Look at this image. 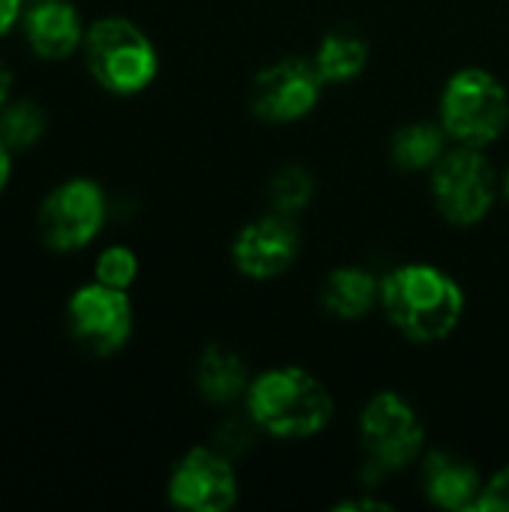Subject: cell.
<instances>
[{"label":"cell","instance_id":"obj_1","mask_svg":"<svg viewBox=\"0 0 509 512\" xmlns=\"http://www.w3.org/2000/svg\"><path fill=\"white\" fill-rule=\"evenodd\" d=\"M381 306L390 324L411 342H441L459 327L465 294L444 270L405 264L381 282Z\"/></svg>","mask_w":509,"mask_h":512},{"label":"cell","instance_id":"obj_2","mask_svg":"<svg viewBox=\"0 0 509 512\" xmlns=\"http://www.w3.org/2000/svg\"><path fill=\"white\" fill-rule=\"evenodd\" d=\"M246 414L273 438H309L333 420V399L315 375L285 366L249 384Z\"/></svg>","mask_w":509,"mask_h":512},{"label":"cell","instance_id":"obj_3","mask_svg":"<svg viewBox=\"0 0 509 512\" xmlns=\"http://www.w3.org/2000/svg\"><path fill=\"white\" fill-rule=\"evenodd\" d=\"M81 57L90 78L114 96H135L147 90L159 72L156 45L126 18L93 21L84 33Z\"/></svg>","mask_w":509,"mask_h":512},{"label":"cell","instance_id":"obj_4","mask_svg":"<svg viewBox=\"0 0 509 512\" xmlns=\"http://www.w3.org/2000/svg\"><path fill=\"white\" fill-rule=\"evenodd\" d=\"M509 96L504 84L486 69H459L441 96V126L465 147H486L504 135Z\"/></svg>","mask_w":509,"mask_h":512},{"label":"cell","instance_id":"obj_5","mask_svg":"<svg viewBox=\"0 0 509 512\" xmlns=\"http://www.w3.org/2000/svg\"><path fill=\"white\" fill-rule=\"evenodd\" d=\"M108 216L105 192L90 177H72L57 183L36 213V228L42 243L57 255H72L87 249Z\"/></svg>","mask_w":509,"mask_h":512},{"label":"cell","instance_id":"obj_6","mask_svg":"<svg viewBox=\"0 0 509 512\" xmlns=\"http://www.w3.org/2000/svg\"><path fill=\"white\" fill-rule=\"evenodd\" d=\"M432 195L447 222L462 228L477 225L492 210L498 195L495 168L480 153V147L459 144L456 150H447L432 168Z\"/></svg>","mask_w":509,"mask_h":512},{"label":"cell","instance_id":"obj_7","mask_svg":"<svg viewBox=\"0 0 509 512\" xmlns=\"http://www.w3.org/2000/svg\"><path fill=\"white\" fill-rule=\"evenodd\" d=\"M63 318L69 339L90 357H111L123 351L135 327L129 294L96 279L69 297Z\"/></svg>","mask_w":509,"mask_h":512},{"label":"cell","instance_id":"obj_8","mask_svg":"<svg viewBox=\"0 0 509 512\" xmlns=\"http://www.w3.org/2000/svg\"><path fill=\"white\" fill-rule=\"evenodd\" d=\"M360 438L369 462L387 474L408 468L420 456L426 432L417 411L399 393H378L360 414Z\"/></svg>","mask_w":509,"mask_h":512},{"label":"cell","instance_id":"obj_9","mask_svg":"<svg viewBox=\"0 0 509 512\" xmlns=\"http://www.w3.org/2000/svg\"><path fill=\"white\" fill-rule=\"evenodd\" d=\"M321 90L324 78L315 60L309 63L303 57H285L255 75L249 105L267 123H291L318 105Z\"/></svg>","mask_w":509,"mask_h":512},{"label":"cell","instance_id":"obj_10","mask_svg":"<svg viewBox=\"0 0 509 512\" xmlns=\"http://www.w3.org/2000/svg\"><path fill=\"white\" fill-rule=\"evenodd\" d=\"M168 501L189 512H225L237 504V474L225 453L189 450L168 477Z\"/></svg>","mask_w":509,"mask_h":512},{"label":"cell","instance_id":"obj_11","mask_svg":"<svg viewBox=\"0 0 509 512\" xmlns=\"http://www.w3.org/2000/svg\"><path fill=\"white\" fill-rule=\"evenodd\" d=\"M297 252H300V234L291 225V216L282 213L249 222L231 246L234 267L243 276L261 282L282 276L297 261Z\"/></svg>","mask_w":509,"mask_h":512},{"label":"cell","instance_id":"obj_12","mask_svg":"<svg viewBox=\"0 0 509 512\" xmlns=\"http://www.w3.org/2000/svg\"><path fill=\"white\" fill-rule=\"evenodd\" d=\"M21 33L27 48L48 63L69 60L84 45V21L69 0H27L21 15Z\"/></svg>","mask_w":509,"mask_h":512},{"label":"cell","instance_id":"obj_13","mask_svg":"<svg viewBox=\"0 0 509 512\" xmlns=\"http://www.w3.org/2000/svg\"><path fill=\"white\" fill-rule=\"evenodd\" d=\"M483 486L480 471L456 453H432L423 465V492L441 510H477Z\"/></svg>","mask_w":509,"mask_h":512},{"label":"cell","instance_id":"obj_14","mask_svg":"<svg viewBox=\"0 0 509 512\" xmlns=\"http://www.w3.org/2000/svg\"><path fill=\"white\" fill-rule=\"evenodd\" d=\"M375 303H381V285L363 267H336L321 285V306L342 321L369 315Z\"/></svg>","mask_w":509,"mask_h":512},{"label":"cell","instance_id":"obj_15","mask_svg":"<svg viewBox=\"0 0 509 512\" xmlns=\"http://www.w3.org/2000/svg\"><path fill=\"white\" fill-rule=\"evenodd\" d=\"M195 384L201 396L213 405H231L237 399H246L249 390V375L246 363L225 345H210L195 369Z\"/></svg>","mask_w":509,"mask_h":512},{"label":"cell","instance_id":"obj_16","mask_svg":"<svg viewBox=\"0 0 509 512\" xmlns=\"http://www.w3.org/2000/svg\"><path fill=\"white\" fill-rule=\"evenodd\" d=\"M366 60H369L366 39L357 30H348V27L330 30L321 39L318 51H315V66H318L324 84L354 81L366 69Z\"/></svg>","mask_w":509,"mask_h":512},{"label":"cell","instance_id":"obj_17","mask_svg":"<svg viewBox=\"0 0 509 512\" xmlns=\"http://www.w3.org/2000/svg\"><path fill=\"white\" fill-rule=\"evenodd\" d=\"M447 132L441 123H408L393 135V162L405 171H426L447 153Z\"/></svg>","mask_w":509,"mask_h":512},{"label":"cell","instance_id":"obj_18","mask_svg":"<svg viewBox=\"0 0 509 512\" xmlns=\"http://www.w3.org/2000/svg\"><path fill=\"white\" fill-rule=\"evenodd\" d=\"M48 117L33 99H9L0 108V141L12 150H30L45 135Z\"/></svg>","mask_w":509,"mask_h":512},{"label":"cell","instance_id":"obj_19","mask_svg":"<svg viewBox=\"0 0 509 512\" xmlns=\"http://www.w3.org/2000/svg\"><path fill=\"white\" fill-rule=\"evenodd\" d=\"M267 195H270V204H273V213H282V216H294L300 213L312 195H315V180L306 168L300 165H285L273 174L270 186H267Z\"/></svg>","mask_w":509,"mask_h":512},{"label":"cell","instance_id":"obj_20","mask_svg":"<svg viewBox=\"0 0 509 512\" xmlns=\"http://www.w3.org/2000/svg\"><path fill=\"white\" fill-rule=\"evenodd\" d=\"M138 276V258L129 246H108L99 252L96 264H93V279L111 288L126 291Z\"/></svg>","mask_w":509,"mask_h":512},{"label":"cell","instance_id":"obj_21","mask_svg":"<svg viewBox=\"0 0 509 512\" xmlns=\"http://www.w3.org/2000/svg\"><path fill=\"white\" fill-rule=\"evenodd\" d=\"M483 512H509V465H504L495 477L486 480L483 495H480V507Z\"/></svg>","mask_w":509,"mask_h":512},{"label":"cell","instance_id":"obj_22","mask_svg":"<svg viewBox=\"0 0 509 512\" xmlns=\"http://www.w3.org/2000/svg\"><path fill=\"white\" fill-rule=\"evenodd\" d=\"M24 6H27V0H0V39H3L15 24H21Z\"/></svg>","mask_w":509,"mask_h":512},{"label":"cell","instance_id":"obj_23","mask_svg":"<svg viewBox=\"0 0 509 512\" xmlns=\"http://www.w3.org/2000/svg\"><path fill=\"white\" fill-rule=\"evenodd\" d=\"M12 150L0 141V195L6 192V186H9V177H12Z\"/></svg>","mask_w":509,"mask_h":512},{"label":"cell","instance_id":"obj_24","mask_svg":"<svg viewBox=\"0 0 509 512\" xmlns=\"http://www.w3.org/2000/svg\"><path fill=\"white\" fill-rule=\"evenodd\" d=\"M9 99H12V72H9V66L0 60V108H3Z\"/></svg>","mask_w":509,"mask_h":512},{"label":"cell","instance_id":"obj_25","mask_svg":"<svg viewBox=\"0 0 509 512\" xmlns=\"http://www.w3.org/2000/svg\"><path fill=\"white\" fill-rule=\"evenodd\" d=\"M342 510H387V504H381V501H348V504H342Z\"/></svg>","mask_w":509,"mask_h":512},{"label":"cell","instance_id":"obj_26","mask_svg":"<svg viewBox=\"0 0 509 512\" xmlns=\"http://www.w3.org/2000/svg\"><path fill=\"white\" fill-rule=\"evenodd\" d=\"M504 192H507V198H509V171H507V180H504Z\"/></svg>","mask_w":509,"mask_h":512}]
</instances>
